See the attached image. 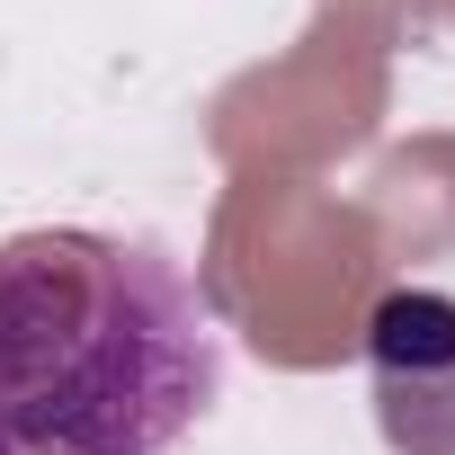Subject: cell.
I'll use <instances>...</instances> for the list:
<instances>
[{
	"instance_id": "2",
	"label": "cell",
	"mask_w": 455,
	"mask_h": 455,
	"mask_svg": "<svg viewBox=\"0 0 455 455\" xmlns=\"http://www.w3.org/2000/svg\"><path fill=\"white\" fill-rule=\"evenodd\" d=\"M375 411L402 455H455V295L402 286L366 322Z\"/></svg>"
},
{
	"instance_id": "1",
	"label": "cell",
	"mask_w": 455,
	"mask_h": 455,
	"mask_svg": "<svg viewBox=\"0 0 455 455\" xmlns=\"http://www.w3.org/2000/svg\"><path fill=\"white\" fill-rule=\"evenodd\" d=\"M223 393L196 277L116 233L0 242V455H170Z\"/></svg>"
}]
</instances>
